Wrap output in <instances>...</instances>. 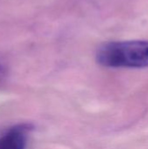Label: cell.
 <instances>
[{
    "mask_svg": "<svg viewBox=\"0 0 148 149\" xmlns=\"http://www.w3.org/2000/svg\"><path fill=\"white\" fill-rule=\"evenodd\" d=\"M32 127L20 123L10 127L0 134V149H26Z\"/></svg>",
    "mask_w": 148,
    "mask_h": 149,
    "instance_id": "2",
    "label": "cell"
},
{
    "mask_svg": "<svg viewBox=\"0 0 148 149\" xmlns=\"http://www.w3.org/2000/svg\"><path fill=\"white\" fill-rule=\"evenodd\" d=\"M97 62L111 68L148 66V40L113 41L102 45L96 53Z\"/></svg>",
    "mask_w": 148,
    "mask_h": 149,
    "instance_id": "1",
    "label": "cell"
},
{
    "mask_svg": "<svg viewBox=\"0 0 148 149\" xmlns=\"http://www.w3.org/2000/svg\"><path fill=\"white\" fill-rule=\"evenodd\" d=\"M3 75H4V70H3V65H0V80L3 79Z\"/></svg>",
    "mask_w": 148,
    "mask_h": 149,
    "instance_id": "3",
    "label": "cell"
}]
</instances>
